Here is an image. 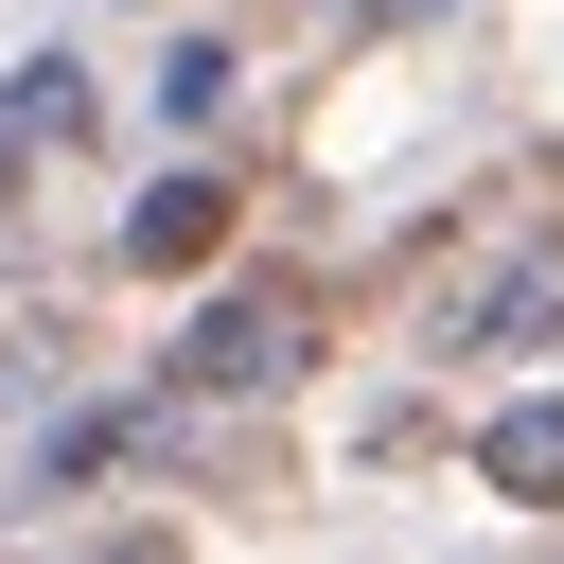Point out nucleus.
Masks as SVG:
<instances>
[{"mask_svg":"<svg viewBox=\"0 0 564 564\" xmlns=\"http://www.w3.org/2000/svg\"><path fill=\"white\" fill-rule=\"evenodd\" d=\"M264 370H300V300H282V282L194 317V388H264Z\"/></svg>","mask_w":564,"mask_h":564,"instance_id":"nucleus-1","label":"nucleus"},{"mask_svg":"<svg viewBox=\"0 0 564 564\" xmlns=\"http://www.w3.org/2000/svg\"><path fill=\"white\" fill-rule=\"evenodd\" d=\"M212 247H229V194H212V176H159V194H141V229H123V264H159V282H176V264H212Z\"/></svg>","mask_w":564,"mask_h":564,"instance_id":"nucleus-3","label":"nucleus"},{"mask_svg":"<svg viewBox=\"0 0 564 564\" xmlns=\"http://www.w3.org/2000/svg\"><path fill=\"white\" fill-rule=\"evenodd\" d=\"M476 476H494L511 511H564V405H494V423H476Z\"/></svg>","mask_w":564,"mask_h":564,"instance_id":"nucleus-2","label":"nucleus"}]
</instances>
